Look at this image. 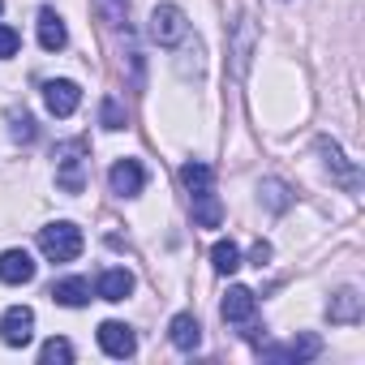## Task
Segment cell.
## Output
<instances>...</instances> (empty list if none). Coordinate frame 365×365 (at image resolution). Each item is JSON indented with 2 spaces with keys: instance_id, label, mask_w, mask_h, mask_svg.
<instances>
[{
  "instance_id": "6da1fadb",
  "label": "cell",
  "mask_w": 365,
  "mask_h": 365,
  "mask_svg": "<svg viewBox=\"0 0 365 365\" xmlns=\"http://www.w3.org/2000/svg\"><path fill=\"white\" fill-rule=\"evenodd\" d=\"M82 245H86V241H82V228L69 224V220L39 228V250H43L52 262H73V258L82 254Z\"/></svg>"
},
{
  "instance_id": "7a4b0ae2",
  "label": "cell",
  "mask_w": 365,
  "mask_h": 365,
  "mask_svg": "<svg viewBox=\"0 0 365 365\" xmlns=\"http://www.w3.org/2000/svg\"><path fill=\"white\" fill-rule=\"evenodd\" d=\"M56 185L65 194H82V185H86V142L82 138H73L56 150Z\"/></svg>"
},
{
  "instance_id": "3957f363",
  "label": "cell",
  "mask_w": 365,
  "mask_h": 365,
  "mask_svg": "<svg viewBox=\"0 0 365 365\" xmlns=\"http://www.w3.org/2000/svg\"><path fill=\"white\" fill-rule=\"evenodd\" d=\"M190 22H185V9H176V5H155L150 14V39L159 48H176L180 39H185Z\"/></svg>"
},
{
  "instance_id": "277c9868",
  "label": "cell",
  "mask_w": 365,
  "mask_h": 365,
  "mask_svg": "<svg viewBox=\"0 0 365 365\" xmlns=\"http://www.w3.org/2000/svg\"><path fill=\"white\" fill-rule=\"evenodd\" d=\"M31 335H35V309H26V305L5 309V318H0V339L9 348H26Z\"/></svg>"
},
{
  "instance_id": "5b68a950",
  "label": "cell",
  "mask_w": 365,
  "mask_h": 365,
  "mask_svg": "<svg viewBox=\"0 0 365 365\" xmlns=\"http://www.w3.org/2000/svg\"><path fill=\"white\" fill-rule=\"evenodd\" d=\"M43 103H48L52 116H73L78 103H82V91L69 78H52V82H43Z\"/></svg>"
},
{
  "instance_id": "8992f818",
  "label": "cell",
  "mask_w": 365,
  "mask_h": 365,
  "mask_svg": "<svg viewBox=\"0 0 365 365\" xmlns=\"http://www.w3.org/2000/svg\"><path fill=\"white\" fill-rule=\"evenodd\" d=\"M108 180H112V194L133 198V194H142V185H146V172H142L138 159H116L112 172H108Z\"/></svg>"
},
{
  "instance_id": "52a82bcc",
  "label": "cell",
  "mask_w": 365,
  "mask_h": 365,
  "mask_svg": "<svg viewBox=\"0 0 365 365\" xmlns=\"http://www.w3.org/2000/svg\"><path fill=\"white\" fill-rule=\"evenodd\" d=\"M99 348L108 356H133L138 352V339H133V331L125 322H103L99 327Z\"/></svg>"
},
{
  "instance_id": "ba28073f",
  "label": "cell",
  "mask_w": 365,
  "mask_h": 365,
  "mask_svg": "<svg viewBox=\"0 0 365 365\" xmlns=\"http://www.w3.org/2000/svg\"><path fill=\"white\" fill-rule=\"evenodd\" d=\"M318 352H322V339L305 331V335H297V339L284 344V348H267L262 356H271V361H297V365H301V361H314Z\"/></svg>"
},
{
  "instance_id": "9c48e42d",
  "label": "cell",
  "mask_w": 365,
  "mask_h": 365,
  "mask_svg": "<svg viewBox=\"0 0 365 365\" xmlns=\"http://www.w3.org/2000/svg\"><path fill=\"white\" fill-rule=\"evenodd\" d=\"M0 279L5 284H31L35 279V258L26 250H5L0 254Z\"/></svg>"
},
{
  "instance_id": "30bf717a",
  "label": "cell",
  "mask_w": 365,
  "mask_h": 365,
  "mask_svg": "<svg viewBox=\"0 0 365 365\" xmlns=\"http://www.w3.org/2000/svg\"><path fill=\"white\" fill-rule=\"evenodd\" d=\"M168 339H172L180 352H194V348L202 344V327H198V318H194V314H176V318L168 322Z\"/></svg>"
},
{
  "instance_id": "8fae6325",
  "label": "cell",
  "mask_w": 365,
  "mask_h": 365,
  "mask_svg": "<svg viewBox=\"0 0 365 365\" xmlns=\"http://www.w3.org/2000/svg\"><path fill=\"white\" fill-rule=\"evenodd\" d=\"M254 309H258V301H254V292L250 288H228V297H224V305H220V314H224V322H250L254 318Z\"/></svg>"
},
{
  "instance_id": "7c38bea8",
  "label": "cell",
  "mask_w": 365,
  "mask_h": 365,
  "mask_svg": "<svg viewBox=\"0 0 365 365\" xmlns=\"http://www.w3.org/2000/svg\"><path fill=\"white\" fill-rule=\"evenodd\" d=\"M39 43H43V52H61L69 43V31L56 9H39Z\"/></svg>"
},
{
  "instance_id": "4fadbf2b",
  "label": "cell",
  "mask_w": 365,
  "mask_h": 365,
  "mask_svg": "<svg viewBox=\"0 0 365 365\" xmlns=\"http://www.w3.org/2000/svg\"><path fill=\"white\" fill-rule=\"evenodd\" d=\"M129 292H133V275L125 267H112V271L99 275V297L103 301H125Z\"/></svg>"
},
{
  "instance_id": "5bb4252c",
  "label": "cell",
  "mask_w": 365,
  "mask_h": 365,
  "mask_svg": "<svg viewBox=\"0 0 365 365\" xmlns=\"http://www.w3.org/2000/svg\"><path fill=\"white\" fill-rule=\"evenodd\" d=\"M180 185H185L190 194H202V190H215V172L202 163V159H190L185 168H180Z\"/></svg>"
},
{
  "instance_id": "9a60e30c",
  "label": "cell",
  "mask_w": 365,
  "mask_h": 365,
  "mask_svg": "<svg viewBox=\"0 0 365 365\" xmlns=\"http://www.w3.org/2000/svg\"><path fill=\"white\" fill-rule=\"evenodd\" d=\"M52 301L78 309V305L91 301V284H86V279H61V284H52Z\"/></svg>"
},
{
  "instance_id": "2e32d148",
  "label": "cell",
  "mask_w": 365,
  "mask_h": 365,
  "mask_svg": "<svg viewBox=\"0 0 365 365\" xmlns=\"http://www.w3.org/2000/svg\"><path fill=\"white\" fill-rule=\"evenodd\" d=\"M194 220L202 224V228H220V220H224V211H220V198H215V190H202V194H194Z\"/></svg>"
},
{
  "instance_id": "e0dca14e",
  "label": "cell",
  "mask_w": 365,
  "mask_h": 365,
  "mask_svg": "<svg viewBox=\"0 0 365 365\" xmlns=\"http://www.w3.org/2000/svg\"><path fill=\"white\" fill-rule=\"evenodd\" d=\"M331 322H356L361 318V297L352 292V288H344L339 297H331Z\"/></svg>"
},
{
  "instance_id": "ac0fdd59",
  "label": "cell",
  "mask_w": 365,
  "mask_h": 365,
  "mask_svg": "<svg viewBox=\"0 0 365 365\" xmlns=\"http://www.w3.org/2000/svg\"><path fill=\"white\" fill-rule=\"evenodd\" d=\"M322 155H327V168L344 180V185H348V190H356V168H348V163H344L339 146H335V142H322Z\"/></svg>"
},
{
  "instance_id": "d6986e66",
  "label": "cell",
  "mask_w": 365,
  "mask_h": 365,
  "mask_svg": "<svg viewBox=\"0 0 365 365\" xmlns=\"http://www.w3.org/2000/svg\"><path fill=\"white\" fill-rule=\"evenodd\" d=\"M211 262H215V271H220V275H232V271L241 267V250H237L232 241H220V245L211 250Z\"/></svg>"
},
{
  "instance_id": "ffe728a7",
  "label": "cell",
  "mask_w": 365,
  "mask_h": 365,
  "mask_svg": "<svg viewBox=\"0 0 365 365\" xmlns=\"http://www.w3.org/2000/svg\"><path fill=\"white\" fill-rule=\"evenodd\" d=\"M91 5H95L103 26H120L125 22V0H91Z\"/></svg>"
},
{
  "instance_id": "44dd1931",
  "label": "cell",
  "mask_w": 365,
  "mask_h": 365,
  "mask_svg": "<svg viewBox=\"0 0 365 365\" xmlns=\"http://www.w3.org/2000/svg\"><path fill=\"white\" fill-rule=\"evenodd\" d=\"M39 356H43V365H52V361L65 365V361H73V344H69V339H48Z\"/></svg>"
},
{
  "instance_id": "7402d4cb",
  "label": "cell",
  "mask_w": 365,
  "mask_h": 365,
  "mask_svg": "<svg viewBox=\"0 0 365 365\" xmlns=\"http://www.w3.org/2000/svg\"><path fill=\"white\" fill-rule=\"evenodd\" d=\"M99 120H103V129H125V108L108 95V99H103V108H99Z\"/></svg>"
},
{
  "instance_id": "603a6c76",
  "label": "cell",
  "mask_w": 365,
  "mask_h": 365,
  "mask_svg": "<svg viewBox=\"0 0 365 365\" xmlns=\"http://www.w3.org/2000/svg\"><path fill=\"white\" fill-rule=\"evenodd\" d=\"M250 43H254V31H250V22H241L237 26V69L250 65Z\"/></svg>"
},
{
  "instance_id": "cb8c5ba5",
  "label": "cell",
  "mask_w": 365,
  "mask_h": 365,
  "mask_svg": "<svg viewBox=\"0 0 365 365\" xmlns=\"http://www.w3.org/2000/svg\"><path fill=\"white\" fill-rule=\"evenodd\" d=\"M262 190H267V202H271L275 211H284V207H288V190L279 185V180H267V185H262Z\"/></svg>"
},
{
  "instance_id": "d4e9b609",
  "label": "cell",
  "mask_w": 365,
  "mask_h": 365,
  "mask_svg": "<svg viewBox=\"0 0 365 365\" xmlns=\"http://www.w3.org/2000/svg\"><path fill=\"white\" fill-rule=\"evenodd\" d=\"M18 52V31L14 26H0V61H9Z\"/></svg>"
},
{
  "instance_id": "484cf974",
  "label": "cell",
  "mask_w": 365,
  "mask_h": 365,
  "mask_svg": "<svg viewBox=\"0 0 365 365\" xmlns=\"http://www.w3.org/2000/svg\"><path fill=\"white\" fill-rule=\"evenodd\" d=\"M14 138H18V142H31V138H35V120H31L26 112L14 116Z\"/></svg>"
},
{
  "instance_id": "4316f807",
  "label": "cell",
  "mask_w": 365,
  "mask_h": 365,
  "mask_svg": "<svg viewBox=\"0 0 365 365\" xmlns=\"http://www.w3.org/2000/svg\"><path fill=\"white\" fill-rule=\"evenodd\" d=\"M267 258H271V245H267V241H258V245H254V262H258V267H262V262H267Z\"/></svg>"
},
{
  "instance_id": "83f0119b",
  "label": "cell",
  "mask_w": 365,
  "mask_h": 365,
  "mask_svg": "<svg viewBox=\"0 0 365 365\" xmlns=\"http://www.w3.org/2000/svg\"><path fill=\"white\" fill-rule=\"evenodd\" d=\"M0 9H5V0H0Z\"/></svg>"
}]
</instances>
